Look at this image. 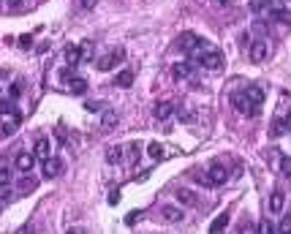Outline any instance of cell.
<instances>
[{"label": "cell", "mask_w": 291, "mask_h": 234, "mask_svg": "<svg viewBox=\"0 0 291 234\" xmlns=\"http://www.w3.org/2000/svg\"><path fill=\"white\" fill-rule=\"evenodd\" d=\"M283 131H286V120H283V117L272 120V125H269V136H272V139H277Z\"/></svg>", "instance_id": "21"}, {"label": "cell", "mask_w": 291, "mask_h": 234, "mask_svg": "<svg viewBox=\"0 0 291 234\" xmlns=\"http://www.w3.org/2000/svg\"><path fill=\"white\" fill-rule=\"evenodd\" d=\"M60 79H63V82H71V79H74V65H68V68L60 71Z\"/></svg>", "instance_id": "32"}, {"label": "cell", "mask_w": 291, "mask_h": 234, "mask_svg": "<svg viewBox=\"0 0 291 234\" xmlns=\"http://www.w3.org/2000/svg\"><path fill=\"white\" fill-rule=\"evenodd\" d=\"M114 123H117V115H114V112H109V115L104 117V128H112Z\"/></svg>", "instance_id": "33"}, {"label": "cell", "mask_w": 291, "mask_h": 234, "mask_svg": "<svg viewBox=\"0 0 291 234\" xmlns=\"http://www.w3.org/2000/svg\"><path fill=\"white\" fill-rule=\"evenodd\" d=\"M196 180H199V183H204V185H223L229 180V175H226V169H223L221 164H212L209 166L207 172H201V175H196Z\"/></svg>", "instance_id": "2"}, {"label": "cell", "mask_w": 291, "mask_h": 234, "mask_svg": "<svg viewBox=\"0 0 291 234\" xmlns=\"http://www.w3.org/2000/svg\"><path fill=\"white\" fill-rule=\"evenodd\" d=\"M277 234H291V212H288V215H283L280 226H277Z\"/></svg>", "instance_id": "25"}, {"label": "cell", "mask_w": 291, "mask_h": 234, "mask_svg": "<svg viewBox=\"0 0 291 234\" xmlns=\"http://www.w3.org/2000/svg\"><path fill=\"white\" fill-rule=\"evenodd\" d=\"M65 63H68V65H79V63H82V46H77V44L65 46Z\"/></svg>", "instance_id": "13"}, {"label": "cell", "mask_w": 291, "mask_h": 234, "mask_svg": "<svg viewBox=\"0 0 291 234\" xmlns=\"http://www.w3.org/2000/svg\"><path fill=\"white\" fill-rule=\"evenodd\" d=\"M123 57H125V49H114V52H109V55H104L98 60V71H112Z\"/></svg>", "instance_id": "5"}, {"label": "cell", "mask_w": 291, "mask_h": 234, "mask_svg": "<svg viewBox=\"0 0 291 234\" xmlns=\"http://www.w3.org/2000/svg\"><path fill=\"white\" fill-rule=\"evenodd\" d=\"M68 90L74 93V96H85V93H87V79H82V76H74L71 82H68Z\"/></svg>", "instance_id": "15"}, {"label": "cell", "mask_w": 291, "mask_h": 234, "mask_svg": "<svg viewBox=\"0 0 291 234\" xmlns=\"http://www.w3.org/2000/svg\"><path fill=\"white\" fill-rule=\"evenodd\" d=\"M267 17L272 19V22H291V14L288 9L283 6V0H267Z\"/></svg>", "instance_id": "3"}, {"label": "cell", "mask_w": 291, "mask_h": 234, "mask_svg": "<svg viewBox=\"0 0 291 234\" xmlns=\"http://www.w3.org/2000/svg\"><path fill=\"white\" fill-rule=\"evenodd\" d=\"M65 234H87V231L82 229V226H71V229H68V231H65Z\"/></svg>", "instance_id": "39"}, {"label": "cell", "mask_w": 291, "mask_h": 234, "mask_svg": "<svg viewBox=\"0 0 291 234\" xmlns=\"http://www.w3.org/2000/svg\"><path fill=\"white\" fill-rule=\"evenodd\" d=\"M9 3H11V6H19V3H22V0H9Z\"/></svg>", "instance_id": "40"}, {"label": "cell", "mask_w": 291, "mask_h": 234, "mask_svg": "<svg viewBox=\"0 0 291 234\" xmlns=\"http://www.w3.org/2000/svg\"><path fill=\"white\" fill-rule=\"evenodd\" d=\"M0 115H3V117H11V115H17L14 98H3V101H0Z\"/></svg>", "instance_id": "20"}, {"label": "cell", "mask_w": 291, "mask_h": 234, "mask_svg": "<svg viewBox=\"0 0 291 234\" xmlns=\"http://www.w3.org/2000/svg\"><path fill=\"white\" fill-rule=\"evenodd\" d=\"M232 106H234L237 112H240V115H248V117H259V112H261L259 104H250V101H248L245 90L232 93Z\"/></svg>", "instance_id": "1"}, {"label": "cell", "mask_w": 291, "mask_h": 234, "mask_svg": "<svg viewBox=\"0 0 291 234\" xmlns=\"http://www.w3.org/2000/svg\"><path fill=\"white\" fill-rule=\"evenodd\" d=\"M30 44H33V36H22V38H19V46H22V49H30Z\"/></svg>", "instance_id": "36"}, {"label": "cell", "mask_w": 291, "mask_h": 234, "mask_svg": "<svg viewBox=\"0 0 291 234\" xmlns=\"http://www.w3.org/2000/svg\"><path fill=\"white\" fill-rule=\"evenodd\" d=\"M128 150H131V158H133V161H139V155H141V144H139V142H133L131 147H128Z\"/></svg>", "instance_id": "31"}, {"label": "cell", "mask_w": 291, "mask_h": 234, "mask_svg": "<svg viewBox=\"0 0 291 234\" xmlns=\"http://www.w3.org/2000/svg\"><path fill=\"white\" fill-rule=\"evenodd\" d=\"M77 6H79L82 11H90L93 6H96V0H77Z\"/></svg>", "instance_id": "34"}, {"label": "cell", "mask_w": 291, "mask_h": 234, "mask_svg": "<svg viewBox=\"0 0 291 234\" xmlns=\"http://www.w3.org/2000/svg\"><path fill=\"white\" fill-rule=\"evenodd\" d=\"M120 202V191H112L109 193V204H117Z\"/></svg>", "instance_id": "38"}, {"label": "cell", "mask_w": 291, "mask_h": 234, "mask_svg": "<svg viewBox=\"0 0 291 234\" xmlns=\"http://www.w3.org/2000/svg\"><path fill=\"white\" fill-rule=\"evenodd\" d=\"M90 57H93V44L85 41L82 44V60H90Z\"/></svg>", "instance_id": "30"}, {"label": "cell", "mask_w": 291, "mask_h": 234, "mask_svg": "<svg viewBox=\"0 0 291 234\" xmlns=\"http://www.w3.org/2000/svg\"><path fill=\"white\" fill-rule=\"evenodd\" d=\"M161 218L169 220V223H177V220H182V210L174 204H164L161 207Z\"/></svg>", "instance_id": "7"}, {"label": "cell", "mask_w": 291, "mask_h": 234, "mask_svg": "<svg viewBox=\"0 0 291 234\" xmlns=\"http://www.w3.org/2000/svg\"><path fill=\"white\" fill-rule=\"evenodd\" d=\"M283 204H286V193H283L280 188H275L272 196H269V210L277 215V212H283Z\"/></svg>", "instance_id": "11"}, {"label": "cell", "mask_w": 291, "mask_h": 234, "mask_svg": "<svg viewBox=\"0 0 291 234\" xmlns=\"http://www.w3.org/2000/svg\"><path fill=\"white\" fill-rule=\"evenodd\" d=\"M153 115H155V120H169L174 115V106L169 104V101H158L153 106Z\"/></svg>", "instance_id": "9"}, {"label": "cell", "mask_w": 291, "mask_h": 234, "mask_svg": "<svg viewBox=\"0 0 291 234\" xmlns=\"http://www.w3.org/2000/svg\"><path fill=\"white\" fill-rule=\"evenodd\" d=\"M215 3H218V6H226V3H229V0H215Z\"/></svg>", "instance_id": "41"}, {"label": "cell", "mask_w": 291, "mask_h": 234, "mask_svg": "<svg viewBox=\"0 0 291 234\" xmlns=\"http://www.w3.org/2000/svg\"><path fill=\"white\" fill-rule=\"evenodd\" d=\"M106 161H109V164H120V161H123V147H109V150H106Z\"/></svg>", "instance_id": "22"}, {"label": "cell", "mask_w": 291, "mask_h": 234, "mask_svg": "<svg viewBox=\"0 0 291 234\" xmlns=\"http://www.w3.org/2000/svg\"><path fill=\"white\" fill-rule=\"evenodd\" d=\"M259 234H277V231L272 229V223H269V220H261V226H259Z\"/></svg>", "instance_id": "29"}, {"label": "cell", "mask_w": 291, "mask_h": 234, "mask_svg": "<svg viewBox=\"0 0 291 234\" xmlns=\"http://www.w3.org/2000/svg\"><path fill=\"white\" fill-rule=\"evenodd\" d=\"M229 226V212H221L218 218L212 220V226H209V234H218V231H223Z\"/></svg>", "instance_id": "18"}, {"label": "cell", "mask_w": 291, "mask_h": 234, "mask_svg": "<svg viewBox=\"0 0 291 234\" xmlns=\"http://www.w3.org/2000/svg\"><path fill=\"white\" fill-rule=\"evenodd\" d=\"M33 164H36V155H33V152H19L17 155V169L19 172H30Z\"/></svg>", "instance_id": "14"}, {"label": "cell", "mask_w": 291, "mask_h": 234, "mask_svg": "<svg viewBox=\"0 0 291 234\" xmlns=\"http://www.w3.org/2000/svg\"><path fill=\"white\" fill-rule=\"evenodd\" d=\"M250 9H253V11H264V9H267V0H253Z\"/></svg>", "instance_id": "35"}, {"label": "cell", "mask_w": 291, "mask_h": 234, "mask_svg": "<svg viewBox=\"0 0 291 234\" xmlns=\"http://www.w3.org/2000/svg\"><path fill=\"white\" fill-rule=\"evenodd\" d=\"M199 65H204L207 71H221L223 68V55L218 49H204V52H199Z\"/></svg>", "instance_id": "4"}, {"label": "cell", "mask_w": 291, "mask_h": 234, "mask_svg": "<svg viewBox=\"0 0 291 234\" xmlns=\"http://www.w3.org/2000/svg\"><path fill=\"white\" fill-rule=\"evenodd\" d=\"M33 188H36V180H33V177H22V180H19V185H17L19 193H28Z\"/></svg>", "instance_id": "23"}, {"label": "cell", "mask_w": 291, "mask_h": 234, "mask_svg": "<svg viewBox=\"0 0 291 234\" xmlns=\"http://www.w3.org/2000/svg\"><path fill=\"white\" fill-rule=\"evenodd\" d=\"M267 55H269V46H267L264 38H259V41L250 44V60H253V63H264Z\"/></svg>", "instance_id": "6"}, {"label": "cell", "mask_w": 291, "mask_h": 234, "mask_svg": "<svg viewBox=\"0 0 291 234\" xmlns=\"http://www.w3.org/2000/svg\"><path fill=\"white\" fill-rule=\"evenodd\" d=\"M147 152H150V158H155V161H158V158H164V147H161L158 142H153L150 147H147Z\"/></svg>", "instance_id": "24"}, {"label": "cell", "mask_w": 291, "mask_h": 234, "mask_svg": "<svg viewBox=\"0 0 291 234\" xmlns=\"http://www.w3.org/2000/svg\"><path fill=\"white\" fill-rule=\"evenodd\" d=\"M280 172H283V177H291V155L280 158Z\"/></svg>", "instance_id": "26"}, {"label": "cell", "mask_w": 291, "mask_h": 234, "mask_svg": "<svg viewBox=\"0 0 291 234\" xmlns=\"http://www.w3.org/2000/svg\"><path fill=\"white\" fill-rule=\"evenodd\" d=\"M133 85V71H120L114 76V88H131Z\"/></svg>", "instance_id": "17"}, {"label": "cell", "mask_w": 291, "mask_h": 234, "mask_svg": "<svg viewBox=\"0 0 291 234\" xmlns=\"http://www.w3.org/2000/svg\"><path fill=\"white\" fill-rule=\"evenodd\" d=\"M49 139L46 136H41V139H36V147H33V155L38 158V161H46V158H49Z\"/></svg>", "instance_id": "8"}, {"label": "cell", "mask_w": 291, "mask_h": 234, "mask_svg": "<svg viewBox=\"0 0 291 234\" xmlns=\"http://www.w3.org/2000/svg\"><path fill=\"white\" fill-rule=\"evenodd\" d=\"M11 185V172L9 169H0V191Z\"/></svg>", "instance_id": "27"}, {"label": "cell", "mask_w": 291, "mask_h": 234, "mask_svg": "<svg viewBox=\"0 0 291 234\" xmlns=\"http://www.w3.org/2000/svg\"><path fill=\"white\" fill-rule=\"evenodd\" d=\"M177 202L185 204V207H196V193L188 191V188H180L177 191Z\"/></svg>", "instance_id": "16"}, {"label": "cell", "mask_w": 291, "mask_h": 234, "mask_svg": "<svg viewBox=\"0 0 291 234\" xmlns=\"http://www.w3.org/2000/svg\"><path fill=\"white\" fill-rule=\"evenodd\" d=\"M63 172V161L60 158H46L44 161V177H57Z\"/></svg>", "instance_id": "10"}, {"label": "cell", "mask_w": 291, "mask_h": 234, "mask_svg": "<svg viewBox=\"0 0 291 234\" xmlns=\"http://www.w3.org/2000/svg\"><path fill=\"white\" fill-rule=\"evenodd\" d=\"M245 96H248L250 104H259L261 106V101H264V90L256 88V85H253V88H245Z\"/></svg>", "instance_id": "19"}, {"label": "cell", "mask_w": 291, "mask_h": 234, "mask_svg": "<svg viewBox=\"0 0 291 234\" xmlns=\"http://www.w3.org/2000/svg\"><path fill=\"white\" fill-rule=\"evenodd\" d=\"M139 215H141V212H131V215L125 218V223H128V226H131V223H136V220H139Z\"/></svg>", "instance_id": "37"}, {"label": "cell", "mask_w": 291, "mask_h": 234, "mask_svg": "<svg viewBox=\"0 0 291 234\" xmlns=\"http://www.w3.org/2000/svg\"><path fill=\"white\" fill-rule=\"evenodd\" d=\"M19 96H22V82H14L9 88V98H19Z\"/></svg>", "instance_id": "28"}, {"label": "cell", "mask_w": 291, "mask_h": 234, "mask_svg": "<svg viewBox=\"0 0 291 234\" xmlns=\"http://www.w3.org/2000/svg\"><path fill=\"white\" fill-rule=\"evenodd\" d=\"M193 71H196V65H193V63H188V60H185V63H174V68H172V73H174L177 79L193 76Z\"/></svg>", "instance_id": "12"}]
</instances>
